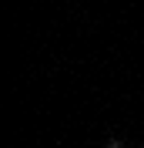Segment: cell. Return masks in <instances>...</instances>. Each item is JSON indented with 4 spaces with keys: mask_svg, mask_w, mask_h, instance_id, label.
I'll use <instances>...</instances> for the list:
<instances>
[{
    "mask_svg": "<svg viewBox=\"0 0 144 148\" xmlns=\"http://www.w3.org/2000/svg\"><path fill=\"white\" fill-rule=\"evenodd\" d=\"M141 148H144V145H141Z\"/></svg>",
    "mask_w": 144,
    "mask_h": 148,
    "instance_id": "cell-2",
    "label": "cell"
},
{
    "mask_svg": "<svg viewBox=\"0 0 144 148\" xmlns=\"http://www.w3.org/2000/svg\"><path fill=\"white\" fill-rule=\"evenodd\" d=\"M104 148H124V141H121V138H107V141H104Z\"/></svg>",
    "mask_w": 144,
    "mask_h": 148,
    "instance_id": "cell-1",
    "label": "cell"
}]
</instances>
